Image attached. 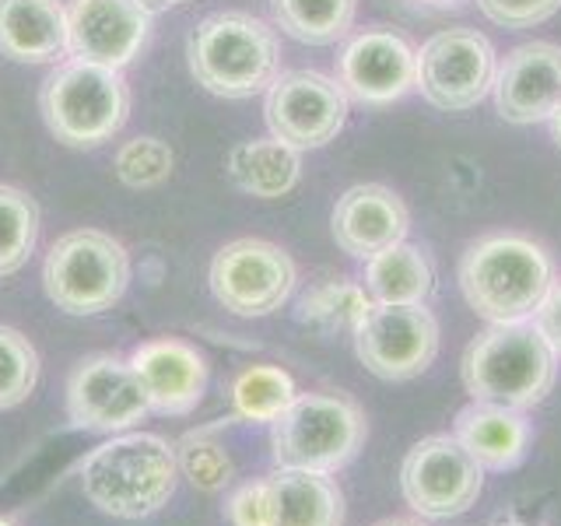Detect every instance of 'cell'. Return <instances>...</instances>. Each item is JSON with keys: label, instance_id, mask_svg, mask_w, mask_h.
Masks as SVG:
<instances>
[{"label": "cell", "instance_id": "cell-1", "mask_svg": "<svg viewBox=\"0 0 561 526\" xmlns=\"http://www.w3.org/2000/svg\"><path fill=\"white\" fill-rule=\"evenodd\" d=\"M81 491L102 516L148 519L162 513L180 484V456L154 432H119L81 460Z\"/></svg>", "mask_w": 561, "mask_h": 526}, {"label": "cell", "instance_id": "cell-2", "mask_svg": "<svg viewBox=\"0 0 561 526\" xmlns=\"http://www.w3.org/2000/svg\"><path fill=\"white\" fill-rule=\"evenodd\" d=\"M456 281L467 306L484 323H523L534 320L554 288V263L540 242L516 232H495L467 245Z\"/></svg>", "mask_w": 561, "mask_h": 526}, {"label": "cell", "instance_id": "cell-3", "mask_svg": "<svg viewBox=\"0 0 561 526\" xmlns=\"http://www.w3.org/2000/svg\"><path fill=\"white\" fill-rule=\"evenodd\" d=\"M460 379L470 400L530 411L554 390L558 351L534 320L488 323L463 351Z\"/></svg>", "mask_w": 561, "mask_h": 526}, {"label": "cell", "instance_id": "cell-4", "mask_svg": "<svg viewBox=\"0 0 561 526\" xmlns=\"http://www.w3.org/2000/svg\"><path fill=\"white\" fill-rule=\"evenodd\" d=\"M190 75L218 99L263 95L280 75L277 32L245 11H218L190 32Z\"/></svg>", "mask_w": 561, "mask_h": 526}, {"label": "cell", "instance_id": "cell-5", "mask_svg": "<svg viewBox=\"0 0 561 526\" xmlns=\"http://www.w3.org/2000/svg\"><path fill=\"white\" fill-rule=\"evenodd\" d=\"M49 134L67 148H99L113 140L130 116V84L123 70L92 60H60L39 92Z\"/></svg>", "mask_w": 561, "mask_h": 526}, {"label": "cell", "instance_id": "cell-6", "mask_svg": "<svg viewBox=\"0 0 561 526\" xmlns=\"http://www.w3.org/2000/svg\"><path fill=\"white\" fill-rule=\"evenodd\" d=\"M368 421L355 400L333 390L298 393L288 411L271 425L274 467L295 470H344L365 446Z\"/></svg>", "mask_w": 561, "mask_h": 526}, {"label": "cell", "instance_id": "cell-7", "mask_svg": "<svg viewBox=\"0 0 561 526\" xmlns=\"http://www.w3.org/2000/svg\"><path fill=\"white\" fill-rule=\"evenodd\" d=\"M130 285V253L99 228H78L49 245L43 263L46 298L67 316L113 309Z\"/></svg>", "mask_w": 561, "mask_h": 526}, {"label": "cell", "instance_id": "cell-8", "mask_svg": "<svg viewBox=\"0 0 561 526\" xmlns=\"http://www.w3.org/2000/svg\"><path fill=\"white\" fill-rule=\"evenodd\" d=\"M484 473L453 432L425 435L400 464V495L421 519H456L478 505Z\"/></svg>", "mask_w": 561, "mask_h": 526}, {"label": "cell", "instance_id": "cell-9", "mask_svg": "<svg viewBox=\"0 0 561 526\" xmlns=\"http://www.w3.org/2000/svg\"><path fill=\"white\" fill-rule=\"evenodd\" d=\"M210 295L232 316L260 320L288 302L298 285L295 260L267 239H232L210 260Z\"/></svg>", "mask_w": 561, "mask_h": 526}, {"label": "cell", "instance_id": "cell-10", "mask_svg": "<svg viewBox=\"0 0 561 526\" xmlns=\"http://www.w3.org/2000/svg\"><path fill=\"white\" fill-rule=\"evenodd\" d=\"M499 53L473 28H446L417 49V92L443 113H467L491 95Z\"/></svg>", "mask_w": 561, "mask_h": 526}, {"label": "cell", "instance_id": "cell-11", "mask_svg": "<svg viewBox=\"0 0 561 526\" xmlns=\"http://www.w3.org/2000/svg\"><path fill=\"white\" fill-rule=\"evenodd\" d=\"M64 403L70 425L95 435L130 432L137 421L151 414V400L130 358L110 355V351L88 355L70 368Z\"/></svg>", "mask_w": 561, "mask_h": 526}, {"label": "cell", "instance_id": "cell-12", "mask_svg": "<svg viewBox=\"0 0 561 526\" xmlns=\"http://www.w3.org/2000/svg\"><path fill=\"white\" fill-rule=\"evenodd\" d=\"M355 355L382 382H408L428 373L438 355V320L425 306L376 302L355 327Z\"/></svg>", "mask_w": 561, "mask_h": 526}, {"label": "cell", "instance_id": "cell-13", "mask_svg": "<svg viewBox=\"0 0 561 526\" xmlns=\"http://www.w3.org/2000/svg\"><path fill=\"white\" fill-rule=\"evenodd\" d=\"M347 105L344 88L320 70H285L263 92V119L277 140L295 151H312L344 130Z\"/></svg>", "mask_w": 561, "mask_h": 526}, {"label": "cell", "instance_id": "cell-14", "mask_svg": "<svg viewBox=\"0 0 561 526\" xmlns=\"http://www.w3.org/2000/svg\"><path fill=\"white\" fill-rule=\"evenodd\" d=\"M337 84L351 102L390 105L417 84V49L393 28H365L344 39Z\"/></svg>", "mask_w": 561, "mask_h": 526}, {"label": "cell", "instance_id": "cell-15", "mask_svg": "<svg viewBox=\"0 0 561 526\" xmlns=\"http://www.w3.org/2000/svg\"><path fill=\"white\" fill-rule=\"evenodd\" d=\"M151 18L140 0H67L70 57L123 70L145 49Z\"/></svg>", "mask_w": 561, "mask_h": 526}, {"label": "cell", "instance_id": "cell-16", "mask_svg": "<svg viewBox=\"0 0 561 526\" xmlns=\"http://www.w3.org/2000/svg\"><path fill=\"white\" fill-rule=\"evenodd\" d=\"M491 95L499 116L516 127L548 123L561 105V46L534 39L508 49L499 60Z\"/></svg>", "mask_w": 561, "mask_h": 526}, {"label": "cell", "instance_id": "cell-17", "mask_svg": "<svg viewBox=\"0 0 561 526\" xmlns=\"http://www.w3.org/2000/svg\"><path fill=\"white\" fill-rule=\"evenodd\" d=\"M130 365L137 379L145 382L151 414L183 418L197 411V403L207 393L210 365L197 347L180 338H154L137 344Z\"/></svg>", "mask_w": 561, "mask_h": 526}, {"label": "cell", "instance_id": "cell-18", "mask_svg": "<svg viewBox=\"0 0 561 526\" xmlns=\"http://www.w3.org/2000/svg\"><path fill=\"white\" fill-rule=\"evenodd\" d=\"M408 204L400 201V193L382 183H358L344 190L330 210L333 242L355 260H368L386 245L408 239Z\"/></svg>", "mask_w": 561, "mask_h": 526}, {"label": "cell", "instance_id": "cell-19", "mask_svg": "<svg viewBox=\"0 0 561 526\" xmlns=\"http://www.w3.org/2000/svg\"><path fill=\"white\" fill-rule=\"evenodd\" d=\"M453 435L460 438V446L488 473H505V470H516L526 460L534 425H530V418H526V411L519 408L470 400L467 408L456 411Z\"/></svg>", "mask_w": 561, "mask_h": 526}, {"label": "cell", "instance_id": "cell-20", "mask_svg": "<svg viewBox=\"0 0 561 526\" xmlns=\"http://www.w3.org/2000/svg\"><path fill=\"white\" fill-rule=\"evenodd\" d=\"M0 53L18 64L70 57L64 0H0Z\"/></svg>", "mask_w": 561, "mask_h": 526}, {"label": "cell", "instance_id": "cell-21", "mask_svg": "<svg viewBox=\"0 0 561 526\" xmlns=\"http://www.w3.org/2000/svg\"><path fill=\"white\" fill-rule=\"evenodd\" d=\"M271 526H344V491L330 473L274 467Z\"/></svg>", "mask_w": 561, "mask_h": 526}, {"label": "cell", "instance_id": "cell-22", "mask_svg": "<svg viewBox=\"0 0 561 526\" xmlns=\"http://www.w3.org/2000/svg\"><path fill=\"white\" fill-rule=\"evenodd\" d=\"M225 169L236 190L250 193L256 201H280L302 180V151H295L274 134L253 137L228 151Z\"/></svg>", "mask_w": 561, "mask_h": 526}, {"label": "cell", "instance_id": "cell-23", "mask_svg": "<svg viewBox=\"0 0 561 526\" xmlns=\"http://www.w3.org/2000/svg\"><path fill=\"white\" fill-rule=\"evenodd\" d=\"M365 291L386 306H425L435 291V267L425 250L400 239L365 260Z\"/></svg>", "mask_w": 561, "mask_h": 526}, {"label": "cell", "instance_id": "cell-24", "mask_svg": "<svg viewBox=\"0 0 561 526\" xmlns=\"http://www.w3.org/2000/svg\"><path fill=\"white\" fill-rule=\"evenodd\" d=\"M358 0H271L274 25L302 46L344 43L355 25Z\"/></svg>", "mask_w": 561, "mask_h": 526}, {"label": "cell", "instance_id": "cell-25", "mask_svg": "<svg viewBox=\"0 0 561 526\" xmlns=\"http://www.w3.org/2000/svg\"><path fill=\"white\" fill-rule=\"evenodd\" d=\"M228 397H232V411L239 421L274 425L298 397V386L280 365H245L228 386Z\"/></svg>", "mask_w": 561, "mask_h": 526}, {"label": "cell", "instance_id": "cell-26", "mask_svg": "<svg viewBox=\"0 0 561 526\" xmlns=\"http://www.w3.org/2000/svg\"><path fill=\"white\" fill-rule=\"evenodd\" d=\"M376 302L368 298L365 285L358 281H347V277H330L312 285L302 298H298V320L333 333V330H351L365 320V312L373 309Z\"/></svg>", "mask_w": 561, "mask_h": 526}, {"label": "cell", "instance_id": "cell-27", "mask_svg": "<svg viewBox=\"0 0 561 526\" xmlns=\"http://www.w3.org/2000/svg\"><path fill=\"white\" fill-rule=\"evenodd\" d=\"M39 242V204L25 190L0 183V277L22 271Z\"/></svg>", "mask_w": 561, "mask_h": 526}, {"label": "cell", "instance_id": "cell-28", "mask_svg": "<svg viewBox=\"0 0 561 526\" xmlns=\"http://www.w3.org/2000/svg\"><path fill=\"white\" fill-rule=\"evenodd\" d=\"M39 351L22 330L0 327V411H14L39 386Z\"/></svg>", "mask_w": 561, "mask_h": 526}, {"label": "cell", "instance_id": "cell-29", "mask_svg": "<svg viewBox=\"0 0 561 526\" xmlns=\"http://www.w3.org/2000/svg\"><path fill=\"white\" fill-rule=\"evenodd\" d=\"M175 456H180V473L204 495H218L232 481V456L210 432L183 435L175 443Z\"/></svg>", "mask_w": 561, "mask_h": 526}, {"label": "cell", "instance_id": "cell-30", "mask_svg": "<svg viewBox=\"0 0 561 526\" xmlns=\"http://www.w3.org/2000/svg\"><path fill=\"white\" fill-rule=\"evenodd\" d=\"M175 165V155L165 145L162 137H130L123 140L113 155V169H116V180L130 190H151V186H162Z\"/></svg>", "mask_w": 561, "mask_h": 526}, {"label": "cell", "instance_id": "cell-31", "mask_svg": "<svg viewBox=\"0 0 561 526\" xmlns=\"http://www.w3.org/2000/svg\"><path fill=\"white\" fill-rule=\"evenodd\" d=\"M478 8L502 28H534L561 11V0H478Z\"/></svg>", "mask_w": 561, "mask_h": 526}, {"label": "cell", "instance_id": "cell-32", "mask_svg": "<svg viewBox=\"0 0 561 526\" xmlns=\"http://www.w3.org/2000/svg\"><path fill=\"white\" fill-rule=\"evenodd\" d=\"M225 519L232 526H271V484H267V478L236 488L225 502Z\"/></svg>", "mask_w": 561, "mask_h": 526}, {"label": "cell", "instance_id": "cell-33", "mask_svg": "<svg viewBox=\"0 0 561 526\" xmlns=\"http://www.w3.org/2000/svg\"><path fill=\"white\" fill-rule=\"evenodd\" d=\"M534 323L543 330V338L551 341V347L558 351V358H561V281H554V288L548 291V298L540 302L537 316H534Z\"/></svg>", "mask_w": 561, "mask_h": 526}, {"label": "cell", "instance_id": "cell-34", "mask_svg": "<svg viewBox=\"0 0 561 526\" xmlns=\"http://www.w3.org/2000/svg\"><path fill=\"white\" fill-rule=\"evenodd\" d=\"M151 14H158V11H169V8H180V4H190V0H140Z\"/></svg>", "mask_w": 561, "mask_h": 526}, {"label": "cell", "instance_id": "cell-35", "mask_svg": "<svg viewBox=\"0 0 561 526\" xmlns=\"http://www.w3.org/2000/svg\"><path fill=\"white\" fill-rule=\"evenodd\" d=\"M548 123H551V137H554L558 145H561V105H558V110L551 113V119H548Z\"/></svg>", "mask_w": 561, "mask_h": 526}, {"label": "cell", "instance_id": "cell-36", "mask_svg": "<svg viewBox=\"0 0 561 526\" xmlns=\"http://www.w3.org/2000/svg\"><path fill=\"white\" fill-rule=\"evenodd\" d=\"M414 4H428V8H453V4H460V0H414Z\"/></svg>", "mask_w": 561, "mask_h": 526}, {"label": "cell", "instance_id": "cell-37", "mask_svg": "<svg viewBox=\"0 0 561 526\" xmlns=\"http://www.w3.org/2000/svg\"><path fill=\"white\" fill-rule=\"evenodd\" d=\"M491 526H534V523H523L516 516H508V519H499V523H491Z\"/></svg>", "mask_w": 561, "mask_h": 526}, {"label": "cell", "instance_id": "cell-38", "mask_svg": "<svg viewBox=\"0 0 561 526\" xmlns=\"http://www.w3.org/2000/svg\"><path fill=\"white\" fill-rule=\"evenodd\" d=\"M376 526H421V523H411V519H382Z\"/></svg>", "mask_w": 561, "mask_h": 526}, {"label": "cell", "instance_id": "cell-39", "mask_svg": "<svg viewBox=\"0 0 561 526\" xmlns=\"http://www.w3.org/2000/svg\"><path fill=\"white\" fill-rule=\"evenodd\" d=\"M0 526H14L11 519H4V516H0Z\"/></svg>", "mask_w": 561, "mask_h": 526}]
</instances>
